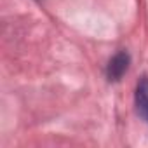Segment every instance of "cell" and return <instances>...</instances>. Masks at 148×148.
I'll return each instance as SVG.
<instances>
[{
	"instance_id": "obj_1",
	"label": "cell",
	"mask_w": 148,
	"mask_h": 148,
	"mask_svg": "<svg viewBox=\"0 0 148 148\" xmlns=\"http://www.w3.org/2000/svg\"><path fill=\"white\" fill-rule=\"evenodd\" d=\"M127 66H129V56L125 52H119L108 63V70H106L108 79L110 80H120V77L127 71Z\"/></svg>"
},
{
	"instance_id": "obj_2",
	"label": "cell",
	"mask_w": 148,
	"mask_h": 148,
	"mask_svg": "<svg viewBox=\"0 0 148 148\" xmlns=\"http://www.w3.org/2000/svg\"><path fill=\"white\" fill-rule=\"evenodd\" d=\"M136 101H138V108L139 112L145 115L148 110V79H143L138 86V94H136Z\"/></svg>"
},
{
	"instance_id": "obj_3",
	"label": "cell",
	"mask_w": 148,
	"mask_h": 148,
	"mask_svg": "<svg viewBox=\"0 0 148 148\" xmlns=\"http://www.w3.org/2000/svg\"><path fill=\"white\" fill-rule=\"evenodd\" d=\"M145 117H146V119H148V110H146V113H145Z\"/></svg>"
}]
</instances>
